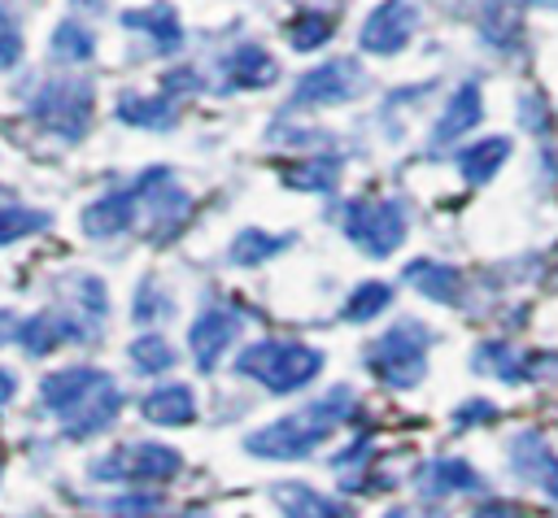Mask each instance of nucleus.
<instances>
[{
	"label": "nucleus",
	"mask_w": 558,
	"mask_h": 518,
	"mask_svg": "<svg viewBox=\"0 0 558 518\" xmlns=\"http://www.w3.org/2000/svg\"><path fill=\"white\" fill-rule=\"evenodd\" d=\"M353 405H357V400H353L349 387H331V392H323L314 405H305L301 414H288V418L266 422L262 431H253V435L244 440V448H248L253 457H262V461H301V457H310L340 422H349Z\"/></svg>",
	"instance_id": "nucleus-1"
},
{
	"label": "nucleus",
	"mask_w": 558,
	"mask_h": 518,
	"mask_svg": "<svg viewBox=\"0 0 558 518\" xmlns=\"http://www.w3.org/2000/svg\"><path fill=\"white\" fill-rule=\"evenodd\" d=\"M323 370V353L296 340H257L235 357V374L262 383L266 392H296L314 383Z\"/></svg>",
	"instance_id": "nucleus-2"
},
{
	"label": "nucleus",
	"mask_w": 558,
	"mask_h": 518,
	"mask_svg": "<svg viewBox=\"0 0 558 518\" xmlns=\"http://www.w3.org/2000/svg\"><path fill=\"white\" fill-rule=\"evenodd\" d=\"M92 104H96V91L87 78L78 74H57L48 83H39V91L31 96V118L52 131L57 139L65 144H78L92 126Z\"/></svg>",
	"instance_id": "nucleus-3"
},
{
	"label": "nucleus",
	"mask_w": 558,
	"mask_h": 518,
	"mask_svg": "<svg viewBox=\"0 0 558 518\" xmlns=\"http://www.w3.org/2000/svg\"><path fill=\"white\" fill-rule=\"evenodd\" d=\"M427 344H432V331L418 322V318H401L392 322L375 344H371V370L379 383L405 392L423 379L427 370Z\"/></svg>",
	"instance_id": "nucleus-4"
},
{
	"label": "nucleus",
	"mask_w": 558,
	"mask_h": 518,
	"mask_svg": "<svg viewBox=\"0 0 558 518\" xmlns=\"http://www.w3.org/2000/svg\"><path fill=\"white\" fill-rule=\"evenodd\" d=\"M131 192H135V222L140 218H148V235L153 239H170L183 222H187V213H192V196L174 183V174L170 170H144L135 183H131Z\"/></svg>",
	"instance_id": "nucleus-5"
},
{
	"label": "nucleus",
	"mask_w": 558,
	"mask_h": 518,
	"mask_svg": "<svg viewBox=\"0 0 558 518\" xmlns=\"http://www.w3.org/2000/svg\"><path fill=\"white\" fill-rule=\"evenodd\" d=\"M344 235L349 244H357L366 257H388L401 248L405 239V213L397 200H371L357 196L344 205Z\"/></svg>",
	"instance_id": "nucleus-6"
},
{
	"label": "nucleus",
	"mask_w": 558,
	"mask_h": 518,
	"mask_svg": "<svg viewBox=\"0 0 558 518\" xmlns=\"http://www.w3.org/2000/svg\"><path fill=\"white\" fill-rule=\"evenodd\" d=\"M371 87L366 70L353 57H336L314 65L310 74H301V83L292 87V109H327V104H349Z\"/></svg>",
	"instance_id": "nucleus-7"
},
{
	"label": "nucleus",
	"mask_w": 558,
	"mask_h": 518,
	"mask_svg": "<svg viewBox=\"0 0 558 518\" xmlns=\"http://www.w3.org/2000/svg\"><path fill=\"white\" fill-rule=\"evenodd\" d=\"M418 22H423V13H418L414 0H379V4L366 13V22H362L357 44H362V52L397 57V52L414 39Z\"/></svg>",
	"instance_id": "nucleus-8"
},
{
	"label": "nucleus",
	"mask_w": 558,
	"mask_h": 518,
	"mask_svg": "<svg viewBox=\"0 0 558 518\" xmlns=\"http://www.w3.org/2000/svg\"><path fill=\"white\" fill-rule=\"evenodd\" d=\"M179 453L166 448V444H126L118 453H109L105 461H92V479H144V483H157V479H170L179 474Z\"/></svg>",
	"instance_id": "nucleus-9"
},
{
	"label": "nucleus",
	"mask_w": 558,
	"mask_h": 518,
	"mask_svg": "<svg viewBox=\"0 0 558 518\" xmlns=\"http://www.w3.org/2000/svg\"><path fill=\"white\" fill-rule=\"evenodd\" d=\"M122 414V387L100 374L65 414H61V427L70 440H87V435H100L105 427H113V418Z\"/></svg>",
	"instance_id": "nucleus-10"
},
{
	"label": "nucleus",
	"mask_w": 558,
	"mask_h": 518,
	"mask_svg": "<svg viewBox=\"0 0 558 518\" xmlns=\"http://www.w3.org/2000/svg\"><path fill=\"white\" fill-rule=\"evenodd\" d=\"M240 326H244V318H240L235 309H205V313L192 322V331H187V344H192L196 366H201V370H214L218 357L227 353V344L240 335Z\"/></svg>",
	"instance_id": "nucleus-11"
},
{
	"label": "nucleus",
	"mask_w": 558,
	"mask_h": 518,
	"mask_svg": "<svg viewBox=\"0 0 558 518\" xmlns=\"http://www.w3.org/2000/svg\"><path fill=\"white\" fill-rule=\"evenodd\" d=\"M510 466L523 483H541L558 501V457H554V448L545 444L541 431H519L510 440Z\"/></svg>",
	"instance_id": "nucleus-12"
},
{
	"label": "nucleus",
	"mask_w": 558,
	"mask_h": 518,
	"mask_svg": "<svg viewBox=\"0 0 558 518\" xmlns=\"http://www.w3.org/2000/svg\"><path fill=\"white\" fill-rule=\"evenodd\" d=\"M414 483L423 488V496H462V492H484V474L466 461V457H436L427 461Z\"/></svg>",
	"instance_id": "nucleus-13"
},
{
	"label": "nucleus",
	"mask_w": 558,
	"mask_h": 518,
	"mask_svg": "<svg viewBox=\"0 0 558 518\" xmlns=\"http://www.w3.org/2000/svg\"><path fill=\"white\" fill-rule=\"evenodd\" d=\"M122 26L126 30H144L153 39V52H161V57H170V52L183 48V22H179L174 4H166V0H157L148 9H126L122 13Z\"/></svg>",
	"instance_id": "nucleus-14"
},
{
	"label": "nucleus",
	"mask_w": 558,
	"mask_h": 518,
	"mask_svg": "<svg viewBox=\"0 0 558 518\" xmlns=\"http://www.w3.org/2000/svg\"><path fill=\"white\" fill-rule=\"evenodd\" d=\"M480 118H484V96H480V83H475V78H466V83L449 96V104H445L440 122L432 126V148H445L449 139L466 135Z\"/></svg>",
	"instance_id": "nucleus-15"
},
{
	"label": "nucleus",
	"mask_w": 558,
	"mask_h": 518,
	"mask_svg": "<svg viewBox=\"0 0 558 518\" xmlns=\"http://www.w3.org/2000/svg\"><path fill=\"white\" fill-rule=\"evenodd\" d=\"M126 226H135V192L131 187H118V192H109L83 209V231L96 239H109Z\"/></svg>",
	"instance_id": "nucleus-16"
},
{
	"label": "nucleus",
	"mask_w": 558,
	"mask_h": 518,
	"mask_svg": "<svg viewBox=\"0 0 558 518\" xmlns=\"http://www.w3.org/2000/svg\"><path fill=\"white\" fill-rule=\"evenodd\" d=\"M140 414L157 427H187L196 418V396L187 383H161L140 400Z\"/></svg>",
	"instance_id": "nucleus-17"
},
{
	"label": "nucleus",
	"mask_w": 558,
	"mask_h": 518,
	"mask_svg": "<svg viewBox=\"0 0 558 518\" xmlns=\"http://www.w3.org/2000/svg\"><path fill=\"white\" fill-rule=\"evenodd\" d=\"M275 505L283 509V518H353V509L327 492H314L305 483H279L275 488Z\"/></svg>",
	"instance_id": "nucleus-18"
},
{
	"label": "nucleus",
	"mask_w": 558,
	"mask_h": 518,
	"mask_svg": "<svg viewBox=\"0 0 558 518\" xmlns=\"http://www.w3.org/2000/svg\"><path fill=\"white\" fill-rule=\"evenodd\" d=\"M227 74H231V87H244V91H253V87H270L275 78H279V65H275V57L262 48V44H240L231 57H227Z\"/></svg>",
	"instance_id": "nucleus-19"
},
{
	"label": "nucleus",
	"mask_w": 558,
	"mask_h": 518,
	"mask_svg": "<svg viewBox=\"0 0 558 518\" xmlns=\"http://www.w3.org/2000/svg\"><path fill=\"white\" fill-rule=\"evenodd\" d=\"M65 340H83V331L70 322V318H57V313H35L26 322H17V344L31 353V357H44L52 353L57 344Z\"/></svg>",
	"instance_id": "nucleus-20"
},
{
	"label": "nucleus",
	"mask_w": 558,
	"mask_h": 518,
	"mask_svg": "<svg viewBox=\"0 0 558 518\" xmlns=\"http://www.w3.org/2000/svg\"><path fill=\"white\" fill-rule=\"evenodd\" d=\"M118 122L126 126H148V131H166L174 126V100L170 96H140V91H122L118 96Z\"/></svg>",
	"instance_id": "nucleus-21"
},
{
	"label": "nucleus",
	"mask_w": 558,
	"mask_h": 518,
	"mask_svg": "<svg viewBox=\"0 0 558 518\" xmlns=\"http://www.w3.org/2000/svg\"><path fill=\"white\" fill-rule=\"evenodd\" d=\"M506 157H510V139L506 135H488V139H480V144L458 152V170H462L466 183H488L501 170Z\"/></svg>",
	"instance_id": "nucleus-22"
},
{
	"label": "nucleus",
	"mask_w": 558,
	"mask_h": 518,
	"mask_svg": "<svg viewBox=\"0 0 558 518\" xmlns=\"http://www.w3.org/2000/svg\"><path fill=\"white\" fill-rule=\"evenodd\" d=\"M541 366H549V361L523 357L519 348H506V344H480V357H475V370H493V374L506 379V383H519V379L536 374Z\"/></svg>",
	"instance_id": "nucleus-23"
},
{
	"label": "nucleus",
	"mask_w": 558,
	"mask_h": 518,
	"mask_svg": "<svg viewBox=\"0 0 558 518\" xmlns=\"http://www.w3.org/2000/svg\"><path fill=\"white\" fill-rule=\"evenodd\" d=\"M48 57H57V61H65V65H83V61L96 57V35H92L83 22L65 17V22L52 30V39H48Z\"/></svg>",
	"instance_id": "nucleus-24"
},
{
	"label": "nucleus",
	"mask_w": 558,
	"mask_h": 518,
	"mask_svg": "<svg viewBox=\"0 0 558 518\" xmlns=\"http://www.w3.org/2000/svg\"><path fill=\"white\" fill-rule=\"evenodd\" d=\"M405 279H410L423 296H432V300H440V305L458 300V270H453V266H440V261H410V266H405Z\"/></svg>",
	"instance_id": "nucleus-25"
},
{
	"label": "nucleus",
	"mask_w": 558,
	"mask_h": 518,
	"mask_svg": "<svg viewBox=\"0 0 558 518\" xmlns=\"http://www.w3.org/2000/svg\"><path fill=\"white\" fill-rule=\"evenodd\" d=\"M392 305V287L388 283H379V279H366V283H357L349 296H344V322H371V318H379L384 309Z\"/></svg>",
	"instance_id": "nucleus-26"
},
{
	"label": "nucleus",
	"mask_w": 558,
	"mask_h": 518,
	"mask_svg": "<svg viewBox=\"0 0 558 518\" xmlns=\"http://www.w3.org/2000/svg\"><path fill=\"white\" fill-rule=\"evenodd\" d=\"M331 30H336L331 13H323V9H301V13L288 22V44H292L296 52H310V48H323V44L331 39Z\"/></svg>",
	"instance_id": "nucleus-27"
},
{
	"label": "nucleus",
	"mask_w": 558,
	"mask_h": 518,
	"mask_svg": "<svg viewBox=\"0 0 558 518\" xmlns=\"http://www.w3.org/2000/svg\"><path fill=\"white\" fill-rule=\"evenodd\" d=\"M279 174H283L288 187H301V192H331V187H336V174H340V161H336V157H318V161L283 165Z\"/></svg>",
	"instance_id": "nucleus-28"
},
{
	"label": "nucleus",
	"mask_w": 558,
	"mask_h": 518,
	"mask_svg": "<svg viewBox=\"0 0 558 518\" xmlns=\"http://www.w3.org/2000/svg\"><path fill=\"white\" fill-rule=\"evenodd\" d=\"M292 244V235H266V231H240L235 244H231V261L235 266H257V261H270L275 252H283Z\"/></svg>",
	"instance_id": "nucleus-29"
},
{
	"label": "nucleus",
	"mask_w": 558,
	"mask_h": 518,
	"mask_svg": "<svg viewBox=\"0 0 558 518\" xmlns=\"http://www.w3.org/2000/svg\"><path fill=\"white\" fill-rule=\"evenodd\" d=\"M52 218L44 209H22V205H0V244H17L35 231H44Z\"/></svg>",
	"instance_id": "nucleus-30"
},
{
	"label": "nucleus",
	"mask_w": 558,
	"mask_h": 518,
	"mask_svg": "<svg viewBox=\"0 0 558 518\" xmlns=\"http://www.w3.org/2000/svg\"><path fill=\"white\" fill-rule=\"evenodd\" d=\"M131 313H135V322H166L170 313H174V296L161 287V283H153V279H144L140 287H135V300H131Z\"/></svg>",
	"instance_id": "nucleus-31"
},
{
	"label": "nucleus",
	"mask_w": 558,
	"mask_h": 518,
	"mask_svg": "<svg viewBox=\"0 0 558 518\" xmlns=\"http://www.w3.org/2000/svg\"><path fill=\"white\" fill-rule=\"evenodd\" d=\"M131 366H135L140 374H161V370L174 366V348H170L161 335H140V340L131 344Z\"/></svg>",
	"instance_id": "nucleus-32"
},
{
	"label": "nucleus",
	"mask_w": 558,
	"mask_h": 518,
	"mask_svg": "<svg viewBox=\"0 0 558 518\" xmlns=\"http://www.w3.org/2000/svg\"><path fill=\"white\" fill-rule=\"evenodd\" d=\"M22 61V22L0 4V70H13Z\"/></svg>",
	"instance_id": "nucleus-33"
},
{
	"label": "nucleus",
	"mask_w": 558,
	"mask_h": 518,
	"mask_svg": "<svg viewBox=\"0 0 558 518\" xmlns=\"http://www.w3.org/2000/svg\"><path fill=\"white\" fill-rule=\"evenodd\" d=\"M157 505H161V496H157V492H148V496H118V501H109V509H113V514H131V518L153 514Z\"/></svg>",
	"instance_id": "nucleus-34"
},
{
	"label": "nucleus",
	"mask_w": 558,
	"mask_h": 518,
	"mask_svg": "<svg viewBox=\"0 0 558 518\" xmlns=\"http://www.w3.org/2000/svg\"><path fill=\"white\" fill-rule=\"evenodd\" d=\"M488 418H497V405H488V400H466V405L453 414V427H475V422H488Z\"/></svg>",
	"instance_id": "nucleus-35"
},
{
	"label": "nucleus",
	"mask_w": 558,
	"mask_h": 518,
	"mask_svg": "<svg viewBox=\"0 0 558 518\" xmlns=\"http://www.w3.org/2000/svg\"><path fill=\"white\" fill-rule=\"evenodd\" d=\"M471 518H523V505L506 496H488V505H480Z\"/></svg>",
	"instance_id": "nucleus-36"
},
{
	"label": "nucleus",
	"mask_w": 558,
	"mask_h": 518,
	"mask_svg": "<svg viewBox=\"0 0 558 518\" xmlns=\"http://www.w3.org/2000/svg\"><path fill=\"white\" fill-rule=\"evenodd\" d=\"M523 104H527V109H519V122H523L527 131H545V126H549V113H545V100H541V96H527Z\"/></svg>",
	"instance_id": "nucleus-37"
},
{
	"label": "nucleus",
	"mask_w": 558,
	"mask_h": 518,
	"mask_svg": "<svg viewBox=\"0 0 558 518\" xmlns=\"http://www.w3.org/2000/svg\"><path fill=\"white\" fill-rule=\"evenodd\" d=\"M13 396H17V374H13V370H4V366H0V405H9V400H13Z\"/></svg>",
	"instance_id": "nucleus-38"
},
{
	"label": "nucleus",
	"mask_w": 558,
	"mask_h": 518,
	"mask_svg": "<svg viewBox=\"0 0 558 518\" xmlns=\"http://www.w3.org/2000/svg\"><path fill=\"white\" fill-rule=\"evenodd\" d=\"M9 340H17V318L9 309H0V344H9Z\"/></svg>",
	"instance_id": "nucleus-39"
},
{
	"label": "nucleus",
	"mask_w": 558,
	"mask_h": 518,
	"mask_svg": "<svg viewBox=\"0 0 558 518\" xmlns=\"http://www.w3.org/2000/svg\"><path fill=\"white\" fill-rule=\"evenodd\" d=\"M501 4H545V9H558V0H501Z\"/></svg>",
	"instance_id": "nucleus-40"
},
{
	"label": "nucleus",
	"mask_w": 558,
	"mask_h": 518,
	"mask_svg": "<svg viewBox=\"0 0 558 518\" xmlns=\"http://www.w3.org/2000/svg\"><path fill=\"white\" fill-rule=\"evenodd\" d=\"M384 518H410V514H405V509H388Z\"/></svg>",
	"instance_id": "nucleus-41"
},
{
	"label": "nucleus",
	"mask_w": 558,
	"mask_h": 518,
	"mask_svg": "<svg viewBox=\"0 0 558 518\" xmlns=\"http://www.w3.org/2000/svg\"><path fill=\"white\" fill-rule=\"evenodd\" d=\"M179 518H196V514H179Z\"/></svg>",
	"instance_id": "nucleus-42"
}]
</instances>
